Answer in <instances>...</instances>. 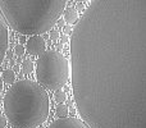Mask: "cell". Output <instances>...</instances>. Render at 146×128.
I'll list each match as a JSON object with an SVG mask.
<instances>
[{"label":"cell","mask_w":146,"mask_h":128,"mask_svg":"<svg viewBox=\"0 0 146 128\" xmlns=\"http://www.w3.org/2000/svg\"><path fill=\"white\" fill-rule=\"evenodd\" d=\"M69 50L73 96L88 128H146V0H92Z\"/></svg>","instance_id":"cell-1"},{"label":"cell","mask_w":146,"mask_h":128,"mask_svg":"<svg viewBox=\"0 0 146 128\" xmlns=\"http://www.w3.org/2000/svg\"><path fill=\"white\" fill-rule=\"evenodd\" d=\"M67 0H0V12L14 31L41 35L51 30L66 9Z\"/></svg>","instance_id":"cell-2"},{"label":"cell","mask_w":146,"mask_h":128,"mask_svg":"<svg viewBox=\"0 0 146 128\" xmlns=\"http://www.w3.org/2000/svg\"><path fill=\"white\" fill-rule=\"evenodd\" d=\"M7 119L15 128H33L49 115V96L44 87L30 80L15 82L4 97Z\"/></svg>","instance_id":"cell-3"},{"label":"cell","mask_w":146,"mask_h":128,"mask_svg":"<svg viewBox=\"0 0 146 128\" xmlns=\"http://www.w3.org/2000/svg\"><path fill=\"white\" fill-rule=\"evenodd\" d=\"M71 65L66 56L56 50L42 53L36 63V78L38 83L49 90H59L67 82Z\"/></svg>","instance_id":"cell-4"},{"label":"cell","mask_w":146,"mask_h":128,"mask_svg":"<svg viewBox=\"0 0 146 128\" xmlns=\"http://www.w3.org/2000/svg\"><path fill=\"white\" fill-rule=\"evenodd\" d=\"M26 49H27L28 54L35 56H40L42 53L46 51V42L44 40V37L38 35L31 36L27 40V44H26Z\"/></svg>","instance_id":"cell-5"},{"label":"cell","mask_w":146,"mask_h":128,"mask_svg":"<svg viewBox=\"0 0 146 128\" xmlns=\"http://www.w3.org/2000/svg\"><path fill=\"white\" fill-rule=\"evenodd\" d=\"M49 128H88V126L77 118H59L54 121Z\"/></svg>","instance_id":"cell-6"},{"label":"cell","mask_w":146,"mask_h":128,"mask_svg":"<svg viewBox=\"0 0 146 128\" xmlns=\"http://www.w3.org/2000/svg\"><path fill=\"white\" fill-rule=\"evenodd\" d=\"M8 50V28L5 25V19L0 12V64L4 60V56Z\"/></svg>","instance_id":"cell-7"},{"label":"cell","mask_w":146,"mask_h":128,"mask_svg":"<svg viewBox=\"0 0 146 128\" xmlns=\"http://www.w3.org/2000/svg\"><path fill=\"white\" fill-rule=\"evenodd\" d=\"M63 18L68 25H76L78 22V13L74 8H67L63 12Z\"/></svg>","instance_id":"cell-8"},{"label":"cell","mask_w":146,"mask_h":128,"mask_svg":"<svg viewBox=\"0 0 146 128\" xmlns=\"http://www.w3.org/2000/svg\"><path fill=\"white\" fill-rule=\"evenodd\" d=\"M1 80H3V82H5V83H14V81H15V73H14V70H12V69H5L4 72L1 73Z\"/></svg>","instance_id":"cell-9"},{"label":"cell","mask_w":146,"mask_h":128,"mask_svg":"<svg viewBox=\"0 0 146 128\" xmlns=\"http://www.w3.org/2000/svg\"><path fill=\"white\" fill-rule=\"evenodd\" d=\"M56 115L59 117V118H66L67 115H68V106L66 105V104H59L58 106H56V110H55Z\"/></svg>","instance_id":"cell-10"},{"label":"cell","mask_w":146,"mask_h":128,"mask_svg":"<svg viewBox=\"0 0 146 128\" xmlns=\"http://www.w3.org/2000/svg\"><path fill=\"white\" fill-rule=\"evenodd\" d=\"M54 99H55L56 103L62 104V103H64V101L67 100V94L64 92V91H62V90H56L55 95H54Z\"/></svg>","instance_id":"cell-11"},{"label":"cell","mask_w":146,"mask_h":128,"mask_svg":"<svg viewBox=\"0 0 146 128\" xmlns=\"http://www.w3.org/2000/svg\"><path fill=\"white\" fill-rule=\"evenodd\" d=\"M21 67H22L23 73H30L33 70V63L31 60H23L22 63H21Z\"/></svg>","instance_id":"cell-12"},{"label":"cell","mask_w":146,"mask_h":128,"mask_svg":"<svg viewBox=\"0 0 146 128\" xmlns=\"http://www.w3.org/2000/svg\"><path fill=\"white\" fill-rule=\"evenodd\" d=\"M14 53H15V55H18V56H23L25 55V53H26L25 46L23 45H17L15 46V49H14Z\"/></svg>","instance_id":"cell-13"},{"label":"cell","mask_w":146,"mask_h":128,"mask_svg":"<svg viewBox=\"0 0 146 128\" xmlns=\"http://www.w3.org/2000/svg\"><path fill=\"white\" fill-rule=\"evenodd\" d=\"M49 37H50V40L55 41L56 38L59 37V32H58V30H51V31H50V33H49Z\"/></svg>","instance_id":"cell-14"},{"label":"cell","mask_w":146,"mask_h":128,"mask_svg":"<svg viewBox=\"0 0 146 128\" xmlns=\"http://www.w3.org/2000/svg\"><path fill=\"white\" fill-rule=\"evenodd\" d=\"M7 122H8L7 117L0 115V128H5V126H7Z\"/></svg>","instance_id":"cell-15"},{"label":"cell","mask_w":146,"mask_h":128,"mask_svg":"<svg viewBox=\"0 0 146 128\" xmlns=\"http://www.w3.org/2000/svg\"><path fill=\"white\" fill-rule=\"evenodd\" d=\"M67 41H68V36L64 33V35L60 36V44H62V45H63V44H67Z\"/></svg>","instance_id":"cell-16"},{"label":"cell","mask_w":146,"mask_h":128,"mask_svg":"<svg viewBox=\"0 0 146 128\" xmlns=\"http://www.w3.org/2000/svg\"><path fill=\"white\" fill-rule=\"evenodd\" d=\"M64 33H66L67 36L71 35V33H72V28H71V26H66V27H64Z\"/></svg>","instance_id":"cell-17"},{"label":"cell","mask_w":146,"mask_h":128,"mask_svg":"<svg viewBox=\"0 0 146 128\" xmlns=\"http://www.w3.org/2000/svg\"><path fill=\"white\" fill-rule=\"evenodd\" d=\"M7 58L8 59H12L13 58V51H7Z\"/></svg>","instance_id":"cell-18"},{"label":"cell","mask_w":146,"mask_h":128,"mask_svg":"<svg viewBox=\"0 0 146 128\" xmlns=\"http://www.w3.org/2000/svg\"><path fill=\"white\" fill-rule=\"evenodd\" d=\"M58 26H59V27H63V26H64V21H59L58 19Z\"/></svg>","instance_id":"cell-19"},{"label":"cell","mask_w":146,"mask_h":128,"mask_svg":"<svg viewBox=\"0 0 146 128\" xmlns=\"http://www.w3.org/2000/svg\"><path fill=\"white\" fill-rule=\"evenodd\" d=\"M1 91H3V80L0 78V92H1Z\"/></svg>","instance_id":"cell-20"},{"label":"cell","mask_w":146,"mask_h":128,"mask_svg":"<svg viewBox=\"0 0 146 128\" xmlns=\"http://www.w3.org/2000/svg\"><path fill=\"white\" fill-rule=\"evenodd\" d=\"M62 49V44H58V45H56V51H59Z\"/></svg>","instance_id":"cell-21"},{"label":"cell","mask_w":146,"mask_h":128,"mask_svg":"<svg viewBox=\"0 0 146 128\" xmlns=\"http://www.w3.org/2000/svg\"><path fill=\"white\" fill-rule=\"evenodd\" d=\"M74 1H87V0H74Z\"/></svg>","instance_id":"cell-22"}]
</instances>
